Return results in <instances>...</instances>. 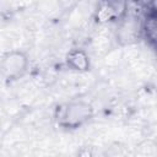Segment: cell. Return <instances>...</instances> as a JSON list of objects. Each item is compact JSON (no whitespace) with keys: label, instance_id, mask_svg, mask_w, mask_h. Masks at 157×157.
<instances>
[{"label":"cell","instance_id":"6da1fadb","mask_svg":"<svg viewBox=\"0 0 157 157\" xmlns=\"http://www.w3.org/2000/svg\"><path fill=\"white\" fill-rule=\"evenodd\" d=\"M93 117V107L91 103L77 99L71 101L59 108V114L56 117L58 125L63 129L76 130L85 124H87Z\"/></svg>","mask_w":157,"mask_h":157},{"label":"cell","instance_id":"7a4b0ae2","mask_svg":"<svg viewBox=\"0 0 157 157\" xmlns=\"http://www.w3.org/2000/svg\"><path fill=\"white\" fill-rule=\"evenodd\" d=\"M29 58L21 49H11L1 55L0 74L9 81L21 78L28 70Z\"/></svg>","mask_w":157,"mask_h":157},{"label":"cell","instance_id":"3957f363","mask_svg":"<svg viewBox=\"0 0 157 157\" xmlns=\"http://www.w3.org/2000/svg\"><path fill=\"white\" fill-rule=\"evenodd\" d=\"M65 65L71 71L87 72L91 69V59H90V55L86 53V50L75 48L66 54Z\"/></svg>","mask_w":157,"mask_h":157},{"label":"cell","instance_id":"277c9868","mask_svg":"<svg viewBox=\"0 0 157 157\" xmlns=\"http://www.w3.org/2000/svg\"><path fill=\"white\" fill-rule=\"evenodd\" d=\"M142 33L150 44L153 45L156 43V15L155 12L146 16L145 22L142 25Z\"/></svg>","mask_w":157,"mask_h":157}]
</instances>
